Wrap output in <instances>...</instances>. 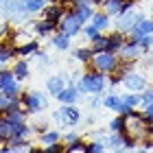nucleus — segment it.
Returning <instances> with one entry per match:
<instances>
[{
    "label": "nucleus",
    "instance_id": "f257e3e1",
    "mask_svg": "<svg viewBox=\"0 0 153 153\" xmlns=\"http://www.w3.org/2000/svg\"><path fill=\"white\" fill-rule=\"evenodd\" d=\"M76 85H79L81 94H105V88H109V76L103 74L99 70H88L79 76V81H76Z\"/></svg>",
    "mask_w": 153,
    "mask_h": 153
},
{
    "label": "nucleus",
    "instance_id": "f03ea898",
    "mask_svg": "<svg viewBox=\"0 0 153 153\" xmlns=\"http://www.w3.org/2000/svg\"><path fill=\"white\" fill-rule=\"evenodd\" d=\"M118 66H120V55L118 53H112V51H103V53H94L92 61H90V68H94V70H99L103 74H112L118 70Z\"/></svg>",
    "mask_w": 153,
    "mask_h": 153
},
{
    "label": "nucleus",
    "instance_id": "7ed1b4c3",
    "mask_svg": "<svg viewBox=\"0 0 153 153\" xmlns=\"http://www.w3.org/2000/svg\"><path fill=\"white\" fill-rule=\"evenodd\" d=\"M48 92H39V90H26V92L20 94V101H22V107L29 114H39L48 107Z\"/></svg>",
    "mask_w": 153,
    "mask_h": 153
},
{
    "label": "nucleus",
    "instance_id": "20e7f679",
    "mask_svg": "<svg viewBox=\"0 0 153 153\" xmlns=\"http://www.w3.org/2000/svg\"><path fill=\"white\" fill-rule=\"evenodd\" d=\"M0 92H4L9 96H20L24 92L22 90V81L13 74L11 68H4V70L0 72Z\"/></svg>",
    "mask_w": 153,
    "mask_h": 153
},
{
    "label": "nucleus",
    "instance_id": "39448f33",
    "mask_svg": "<svg viewBox=\"0 0 153 153\" xmlns=\"http://www.w3.org/2000/svg\"><path fill=\"white\" fill-rule=\"evenodd\" d=\"M57 29H59L61 33H66V35H70V37H76V35L83 31V22L76 18V13L72 11V7H68L66 16H64V20L59 22Z\"/></svg>",
    "mask_w": 153,
    "mask_h": 153
},
{
    "label": "nucleus",
    "instance_id": "423d86ee",
    "mask_svg": "<svg viewBox=\"0 0 153 153\" xmlns=\"http://www.w3.org/2000/svg\"><path fill=\"white\" fill-rule=\"evenodd\" d=\"M123 85H125V90H129V92H144V90L149 88V79L140 72L131 70V72H127L123 76Z\"/></svg>",
    "mask_w": 153,
    "mask_h": 153
},
{
    "label": "nucleus",
    "instance_id": "0eeeda50",
    "mask_svg": "<svg viewBox=\"0 0 153 153\" xmlns=\"http://www.w3.org/2000/svg\"><path fill=\"white\" fill-rule=\"evenodd\" d=\"M81 96L83 94H81L79 85H76L74 81H68V85L57 94V103H61V105H76Z\"/></svg>",
    "mask_w": 153,
    "mask_h": 153
},
{
    "label": "nucleus",
    "instance_id": "6e6552de",
    "mask_svg": "<svg viewBox=\"0 0 153 153\" xmlns=\"http://www.w3.org/2000/svg\"><path fill=\"white\" fill-rule=\"evenodd\" d=\"M140 18H142L140 11L129 9V11H125V13H120V16L116 18V29L123 31V33H129V31L138 24V20H140Z\"/></svg>",
    "mask_w": 153,
    "mask_h": 153
},
{
    "label": "nucleus",
    "instance_id": "1a4fd4ad",
    "mask_svg": "<svg viewBox=\"0 0 153 153\" xmlns=\"http://www.w3.org/2000/svg\"><path fill=\"white\" fill-rule=\"evenodd\" d=\"M66 11H68V7H66V4L51 0V2L46 4V9L42 11V18L51 20L53 24H57V26H59V22H61V20H64V16H66Z\"/></svg>",
    "mask_w": 153,
    "mask_h": 153
},
{
    "label": "nucleus",
    "instance_id": "9d476101",
    "mask_svg": "<svg viewBox=\"0 0 153 153\" xmlns=\"http://www.w3.org/2000/svg\"><path fill=\"white\" fill-rule=\"evenodd\" d=\"M118 55H120V59H123V61H138V59H142L147 53L142 51L140 42H136V39H127V44L123 46V51L118 53Z\"/></svg>",
    "mask_w": 153,
    "mask_h": 153
},
{
    "label": "nucleus",
    "instance_id": "9b49d317",
    "mask_svg": "<svg viewBox=\"0 0 153 153\" xmlns=\"http://www.w3.org/2000/svg\"><path fill=\"white\" fill-rule=\"evenodd\" d=\"M144 35H153V18H147V16H142L140 20H138V24L127 33V37L129 39H140Z\"/></svg>",
    "mask_w": 153,
    "mask_h": 153
},
{
    "label": "nucleus",
    "instance_id": "f8f14e48",
    "mask_svg": "<svg viewBox=\"0 0 153 153\" xmlns=\"http://www.w3.org/2000/svg\"><path fill=\"white\" fill-rule=\"evenodd\" d=\"M94 7H96V4L92 2V0H88V2H74V4H72V11L76 13V18L85 24V22H90V20H92V16L96 13Z\"/></svg>",
    "mask_w": 153,
    "mask_h": 153
},
{
    "label": "nucleus",
    "instance_id": "ddd939ff",
    "mask_svg": "<svg viewBox=\"0 0 153 153\" xmlns=\"http://www.w3.org/2000/svg\"><path fill=\"white\" fill-rule=\"evenodd\" d=\"M66 85H68L66 74H53V76H48V79H46V92L51 94V96H55V99H57V94Z\"/></svg>",
    "mask_w": 153,
    "mask_h": 153
},
{
    "label": "nucleus",
    "instance_id": "4468645a",
    "mask_svg": "<svg viewBox=\"0 0 153 153\" xmlns=\"http://www.w3.org/2000/svg\"><path fill=\"white\" fill-rule=\"evenodd\" d=\"M55 31H57V24H53L51 20H46V18H39V20L33 22V33H35L37 37H51Z\"/></svg>",
    "mask_w": 153,
    "mask_h": 153
},
{
    "label": "nucleus",
    "instance_id": "2eb2a0df",
    "mask_svg": "<svg viewBox=\"0 0 153 153\" xmlns=\"http://www.w3.org/2000/svg\"><path fill=\"white\" fill-rule=\"evenodd\" d=\"M18 57H20V55H18V48L13 46L11 39H2V42H0V59H2L7 66L13 64Z\"/></svg>",
    "mask_w": 153,
    "mask_h": 153
},
{
    "label": "nucleus",
    "instance_id": "dca6fc26",
    "mask_svg": "<svg viewBox=\"0 0 153 153\" xmlns=\"http://www.w3.org/2000/svg\"><path fill=\"white\" fill-rule=\"evenodd\" d=\"M48 39H51V46L55 48V51H70V46H72V37L66 35V33H61L59 29L55 31Z\"/></svg>",
    "mask_w": 153,
    "mask_h": 153
},
{
    "label": "nucleus",
    "instance_id": "f3484780",
    "mask_svg": "<svg viewBox=\"0 0 153 153\" xmlns=\"http://www.w3.org/2000/svg\"><path fill=\"white\" fill-rule=\"evenodd\" d=\"M127 33H123V31H114V33H107V42H109V46H107V51H112V53H120L123 51V46L127 44Z\"/></svg>",
    "mask_w": 153,
    "mask_h": 153
},
{
    "label": "nucleus",
    "instance_id": "a211bd4d",
    "mask_svg": "<svg viewBox=\"0 0 153 153\" xmlns=\"http://www.w3.org/2000/svg\"><path fill=\"white\" fill-rule=\"evenodd\" d=\"M90 22H92V24H94L101 33H107L109 29H112V16H107V13L103 11V9H101V11H96Z\"/></svg>",
    "mask_w": 153,
    "mask_h": 153
},
{
    "label": "nucleus",
    "instance_id": "6ab92c4d",
    "mask_svg": "<svg viewBox=\"0 0 153 153\" xmlns=\"http://www.w3.org/2000/svg\"><path fill=\"white\" fill-rule=\"evenodd\" d=\"M11 70H13V74H16L20 81H26L29 74H31V66H29V61H26V57H20V59L13 61Z\"/></svg>",
    "mask_w": 153,
    "mask_h": 153
},
{
    "label": "nucleus",
    "instance_id": "aec40b11",
    "mask_svg": "<svg viewBox=\"0 0 153 153\" xmlns=\"http://www.w3.org/2000/svg\"><path fill=\"white\" fill-rule=\"evenodd\" d=\"M61 131L59 129H46L42 131V134H37V142L42 144V147H48V144H55V142H61Z\"/></svg>",
    "mask_w": 153,
    "mask_h": 153
},
{
    "label": "nucleus",
    "instance_id": "412c9836",
    "mask_svg": "<svg viewBox=\"0 0 153 153\" xmlns=\"http://www.w3.org/2000/svg\"><path fill=\"white\" fill-rule=\"evenodd\" d=\"M16 107H22L20 96H9V94L0 92V114H7L9 109H16Z\"/></svg>",
    "mask_w": 153,
    "mask_h": 153
},
{
    "label": "nucleus",
    "instance_id": "4be33fe9",
    "mask_svg": "<svg viewBox=\"0 0 153 153\" xmlns=\"http://www.w3.org/2000/svg\"><path fill=\"white\" fill-rule=\"evenodd\" d=\"M13 131H16V125H13L9 118H7L4 114L0 116V142H9L11 138H13Z\"/></svg>",
    "mask_w": 153,
    "mask_h": 153
},
{
    "label": "nucleus",
    "instance_id": "5701e85b",
    "mask_svg": "<svg viewBox=\"0 0 153 153\" xmlns=\"http://www.w3.org/2000/svg\"><path fill=\"white\" fill-rule=\"evenodd\" d=\"M72 57L79 61V64L90 66V61H92V57H94V51L90 46H79V48H74V51H72Z\"/></svg>",
    "mask_w": 153,
    "mask_h": 153
},
{
    "label": "nucleus",
    "instance_id": "b1692460",
    "mask_svg": "<svg viewBox=\"0 0 153 153\" xmlns=\"http://www.w3.org/2000/svg\"><path fill=\"white\" fill-rule=\"evenodd\" d=\"M107 129H109V134H123V131L127 129V116H123V114H116L114 118H109V123H107Z\"/></svg>",
    "mask_w": 153,
    "mask_h": 153
},
{
    "label": "nucleus",
    "instance_id": "393cba45",
    "mask_svg": "<svg viewBox=\"0 0 153 153\" xmlns=\"http://www.w3.org/2000/svg\"><path fill=\"white\" fill-rule=\"evenodd\" d=\"M39 51H42V48H39L37 39H31V42H26V44L18 46V55H20V57H35Z\"/></svg>",
    "mask_w": 153,
    "mask_h": 153
},
{
    "label": "nucleus",
    "instance_id": "a878e982",
    "mask_svg": "<svg viewBox=\"0 0 153 153\" xmlns=\"http://www.w3.org/2000/svg\"><path fill=\"white\" fill-rule=\"evenodd\" d=\"M123 2L125 0H105V2L101 4V9L107 13V16H112V18H118L123 13Z\"/></svg>",
    "mask_w": 153,
    "mask_h": 153
},
{
    "label": "nucleus",
    "instance_id": "bb28decb",
    "mask_svg": "<svg viewBox=\"0 0 153 153\" xmlns=\"http://www.w3.org/2000/svg\"><path fill=\"white\" fill-rule=\"evenodd\" d=\"M31 39H35L31 35L29 31H24V29H18V31H11V42H13V46H22V44H26V42H31Z\"/></svg>",
    "mask_w": 153,
    "mask_h": 153
},
{
    "label": "nucleus",
    "instance_id": "cd10ccee",
    "mask_svg": "<svg viewBox=\"0 0 153 153\" xmlns=\"http://www.w3.org/2000/svg\"><path fill=\"white\" fill-rule=\"evenodd\" d=\"M120 103H123V96H118V94H114V92L103 94V107H105V109H112V112H116Z\"/></svg>",
    "mask_w": 153,
    "mask_h": 153
},
{
    "label": "nucleus",
    "instance_id": "c85d7f7f",
    "mask_svg": "<svg viewBox=\"0 0 153 153\" xmlns=\"http://www.w3.org/2000/svg\"><path fill=\"white\" fill-rule=\"evenodd\" d=\"M24 2H26V11H29L31 16H37V13H42L46 9L48 0H24Z\"/></svg>",
    "mask_w": 153,
    "mask_h": 153
},
{
    "label": "nucleus",
    "instance_id": "c756f323",
    "mask_svg": "<svg viewBox=\"0 0 153 153\" xmlns=\"http://www.w3.org/2000/svg\"><path fill=\"white\" fill-rule=\"evenodd\" d=\"M125 131L123 134H109L107 138V149H116V151H123V144H125Z\"/></svg>",
    "mask_w": 153,
    "mask_h": 153
},
{
    "label": "nucleus",
    "instance_id": "7c9ffc66",
    "mask_svg": "<svg viewBox=\"0 0 153 153\" xmlns=\"http://www.w3.org/2000/svg\"><path fill=\"white\" fill-rule=\"evenodd\" d=\"M107 46H109V42H107V33H101L96 39L90 42V48H92L94 53H103V51H107Z\"/></svg>",
    "mask_w": 153,
    "mask_h": 153
},
{
    "label": "nucleus",
    "instance_id": "2f4dec72",
    "mask_svg": "<svg viewBox=\"0 0 153 153\" xmlns=\"http://www.w3.org/2000/svg\"><path fill=\"white\" fill-rule=\"evenodd\" d=\"M123 101L127 103V105H131V107H140V103H142V92H125L123 94Z\"/></svg>",
    "mask_w": 153,
    "mask_h": 153
},
{
    "label": "nucleus",
    "instance_id": "473e14b6",
    "mask_svg": "<svg viewBox=\"0 0 153 153\" xmlns=\"http://www.w3.org/2000/svg\"><path fill=\"white\" fill-rule=\"evenodd\" d=\"M103 151H107V142H103V140H90L85 142V153H103Z\"/></svg>",
    "mask_w": 153,
    "mask_h": 153
},
{
    "label": "nucleus",
    "instance_id": "72a5a7b5",
    "mask_svg": "<svg viewBox=\"0 0 153 153\" xmlns=\"http://www.w3.org/2000/svg\"><path fill=\"white\" fill-rule=\"evenodd\" d=\"M81 35L85 37L88 42H92V39H96V37L101 35V31L96 29V26H94L92 22H85V24H83V31H81Z\"/></svg>",
    "mask_w": 153,
    "mask_h": 153
},
{
    "label": "nucleus",
    "instance_id": "f704fd0d",
    "mask_svg": "<svg viewBox=\"0 0 153 153\" xmlns=\"http://www.w3.org/2000/svg\"><path fill=\"white\" fill-rule=\"evenodd\" d=\"M88 107L90 109L103 107V94H88Z\"/></svg>",
    "mask_w": 153,
    "mask_h": 153
},
{
    "label": "nucleus",
    "instance_id": "c9c22d12",
    "mask_svg": "<svg viewBox=\"0 0 153 153\" xmlns=\"http://www.w3.org/2000/svg\"><path fill=\"white\" fill-rule=\"evenodd\" d=\"M79 140H83V138L76 134V131H72V129L66 131V134L61 136V142H64V144H72V142H79Z\"/></svg>",
    "mask_w": 153,
    "mask_h": 153
},
{
    "label": "nucleus",
    "instance_id": "e433bc0d",
    "mask_svg": "<svg viewBox=\"0 0 153 153\" xmlns=\"http://www.w3.org/2000/svg\"><path fill=\"white\" fill-rule=\"evenodd\" d=\"M66 153H85V142L79 140V142L66 144Z\"/></svg>",
    "mask_w": 153,
    "mask_h": 153
},
{
    "label": "nucleus",
    "instance_id": "4c0bfd02",
    "mask_svg": "<svg viewBox=\"0 0 153 153\" xmlns=\"http://www.w3.org/2000/svg\"><path fill=\"white\" fill-rule=\"evenodd\" d=\"M138 42H140V46H142V51L144 53H151L153 51V35H144V37H140V39H138Z\"/></svg>",
    "mask_w": 153,
    "mask_h": 153
},
{
    "label": "nucleus",
    "instance_id": "58836bf2",
    "mask_svg": "<svg viewBox=\"0 0 153 153\" xmlns=\"http://www.w3.org/2000/svg\"><path fill=\"white\" fill-rule=\"evenodd\" d=\"M46 153H66V144L64 142H55V144H48V147H44Z\"/></svg>",
    "mask_w": 153,
    "mask_h": 153
},
{
    "label": "nucleus",
    "instance_id": "ea45409f",
    "mask_svg": "<svg viewBox=\"0 0 153 153\" xmlns=\"http://www.w3.org/2000/svg\"><path fill=\"white\" fill-rule=\"evenodd\" d=\"M149 103H153V88H151V85L142 92V103H140V107H147Z\"/></svg>",
    "mask_w": 153,
    "mask_h": 153
},
{
    "label": "nucleus",
    "instance_id": "a19ab883",
    "mask_svg": "<svg viewBox=\"0 0 153 153\" xmlns=\"http://www.w3.org/2000/svg\"><path fill=\"white\" fill-rule=\"evenodd\" d=\"M35 59H37V64H39V70H46V66H48V57H46V55L39 51L35 55Z\"/></svg>",
    "mask_w": 153,
    "mask_h": 153
},
{
    "label": "nucleus",
    "instance_id": "79ce46f5",
    "mask_svg": "<svg viewBox=\"0 0 153 153\" xmlns=\"http://www.w3.org/2000/svg\"><path fill=\"white\" fill-rule=\"evenodd\" d=\"M33 129H35V134H42V131H46L48 127H46L44 123H35V125H33Z\"/></svg>",
    "mask_w": 153,
    "mask_h": 153
},
{
    "label": "nucleus",
    "instance_id": "37998d69",
    "mask_svg": "<svg viewBox=\"0 0 153 153\" xmlns=\"http://www.w3.org/2000/svg\"><path fill=\"white\" fill-rule=\"evenodd\" d=\"M55 2H61V4H66V7H72V0H55Z\"/></svg>",
    "mask_w": 153,
    "mask_h": 153
},
{
    "label": "nucleus",
    "instance_id": "c03bdc74",
    "mask_svg": "<svg viewBox=\"0 0 153 153\" xmlns=\"http://www.w3.org/2000/svg\"><path fill=\"white\" fill-rule=\"evenodd\" d=\"M0 18H4V0H0Z\"/></svg>",
    "mask_w": 153,
    "mask_h": 153
},
{
    "label": "nucleus",
    "instance_id": "a18cd8bd",
    "mask_svg": "<svg viewBox=\"0 0 153 153\" xmlns=\"http://www.w3.org/2000/svg\"><path fill=\"white\" fill-rule=\"evenodd\" d=\"M4 68H7V64H4V61H2V59H0V72H2V70H4Z\"/></svg>",
    "mask_w": 153,
    "mask_h": 153
},
{
    "label": "nucleus",
    "instance_id": "49530a36",
    "mask_svg": "<svg viewBox=\"0 0 153 153\" xmlns=\"http://www.w3.org/2000/svg\"><path fill=\"white\" fill-rule=\"evenodd\" d=\"M92 2H94V4H99V7H101L103 2H105V0H92Z\"/></svg>",
    "mask_w": 153,
    "mask_h": 153
},
{
    "label": "nucleus",
    "instance_id": "de8ad7c7",
    "mask_svg": "<svg viewBox=\"0 0 153 153\" xmlns=\"http://www.w3.org/2000/svg\"><path fill=\"white\" fill-rule=\"evenodd\" d=\"M74 2H88V0H72V4H74Z\"/></svg>",
    "mask_w": 153,
    "mask_h": 153
},
{
    "label": "nucleus",
    "instance_id": "09e8293b",
    "mask_svg": "<svg viewBox=\"0 0 153 153\" xmlns=\"http://www.w3.org/2000/svg\"><path fill=\"white\" fill-rule=\"evenodd\" d=\"M0 149H2V142H0Z\"/></svg>",
    "mask_w": 153,
    "mask_h": 153
},
{
    "label": "nucleus",
    "instance_id": "8fccbe9b",
    "mask_svg": "<svg viewBox=\"0 0 153 153\" xmlns=\"http://www.w3.org/2000/svg\"><path fill=\"white\" fill-rule=\"evenodd\" d=\"M48 2H51V0H48Z\"/></svg>",
    "mask_w": 153,
    "mask_h": 153
},
{
    "label": "nucleus",
    "instance_id": "3c124183",
    "mask_svg": "<svg viewBox=\"0 0 153 153\" xmlns=\"http://www.w3.org/2000/svg\"><path fill=\"white\" fill-rule=\"evenodd\" d=\"M0 116H2V114H0Z\"/></svg>",
    "mask_w": 153,
    "mask_h": 153
}]
</instances>
